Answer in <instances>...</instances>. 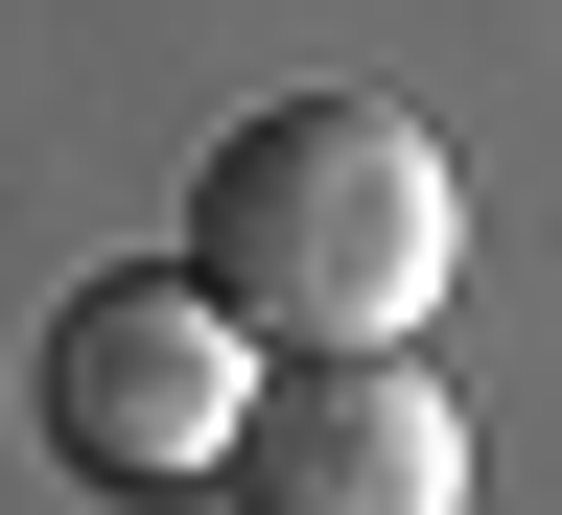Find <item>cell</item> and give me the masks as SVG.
<instances>
[{
    "label": "cell",
    "instance_id": "cell-1",
    "mask_svg": "<svg viewBox=\"0 0 562 515\" xmlns=\"http://www.w3.org/2000/svg\"><path fill=\"white\" fill-rule=\"evenodd\" d=\"M446 141H422L398 94H258L235 141L188 165V281L235 305V351H375L446 305Z\"/></svg>",
    "mask_w": 562,
    "mask_h": 515
},
{
    "label": "cell",
    "instance_id": "cell-2",
    "mask_svg": "<svg viewBox=\"0 0 562 515\" xmlns=\"http://www.w3.org/2000/svg\"><path fill=\"white\" fill-rule=\"evenodd\" d=\"M47 469H94V492H188L211 446H235V305L165 258V281H70L47 305Z\"/></svg>",
    "mask_w": 562,
    "mask_h": 515
},
{
    "label": "cell",
    "instance_id": "cell-3",
    "mask_svg": "<svg viewBox=\"0 0 562 515\" xmlns=\"http://www.w3.org/2000/svg\"><path fill=\"white\" fill-rule=\"evenodd\" d=\"M211 469H235L258 515H446V492H469V422H446V376L375 328V351H281Z\"/></svg>",
    "mask_w": 562,
    "mask_h": 515
}]
</instances>
